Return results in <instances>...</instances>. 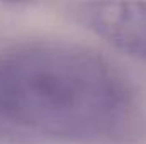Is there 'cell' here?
I'll return each mask as SVG.
<instances>
[{
    "label": "cell",
    "instance_id": "obj_2",
    "mask_svg": "<svg viewBox=\"0 0 146 144\" xmlns=\"http://www.w3.org/2000/svg\"><path fill=\"white\" fill-rule=\"evenodd\" d=\"M72 14L109 46L146 61V0H78Z\"/></svg>",
    "mask_w": 146,
    "mask_h": 144
},
{
    "label": "cell",
    "instance_id": "obj_3",
    "mask_svg": "<svg viewBox=\"0 0 146 144\" xmlns=\"http://www.w3.org/2000/svg\"><path fill=\"white\" fill-rule=\"evenodd\" d=\"M36 0H0V3L3 5H24V3H31Z\"/></svg>",
    "mask_w": 146,
    "mask_h": 144
},
{
    "label": "cell",
    "instance_id": "obj_1",
    "mask_svg": "<svg viewBox=\"0 0 146 144\" xmlns=\"http://www.w3.org/2000/svg\"><path fill=\"white\" fill-rule=\"evenodd\" d=\"M141 132L136 92L94 49L63 41L0 48V134L68 144H129Z\"/></svg>",
    "mask_w": 146,
    "mask_h": 144
}]
</instances>
